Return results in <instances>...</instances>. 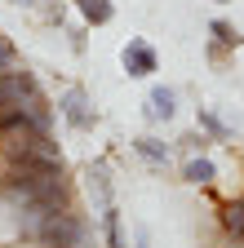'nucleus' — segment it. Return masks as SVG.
<instances>
[{"label": "nucleus", "instance_id": "obj_6", "mask_svg": "<svg viewBox=\"0 0 244 248\" xmlns=\"http://www.w3.org/2000/svg\"><path fill=\"white\" fill-rule=\"evenodd\" d=\"M129 146H133V155H138L146 169H169V160H173V146H169L164 138H156V133H142V138H133Z\"/></svg>", "mask_w": 244, "mask_h": 248}, {"label": "nucleus", "instance_id": "obj_15", "mask_svg": "<svg viewBox=\"0 0 244 248\" xmlns=\"http://www.w3.org/2000/svg\"><path fill=\"white\" fill-rule=\"evenodd\" d=\"M9 67H18V49L9 40H0V71H9Z\"/></svg>", "mask_w": 244, "mask_h": 248}, {"label": "nucleus", "instance_id": "obj_11", "mask_svg": "<svg viewBox=\"0 0 244 248\" xmlns=\"http://www.w3.org/2000/svg\"><path fill=\"white\" fill-rule=\"evenodd\" d=\"M76 14L84 27H107L115 18V0H76Z\"/></svg>", "mask_w": 244, "mask_h": 248}, {"label": "nucleus", "instance_id": "obj_19", "mask_svg": "<svg viewBox=\"0 0 244 248\" xmlns=\"http://www.w3.org/2000/svg\"><path fill=\"white\" fill-rule=\"evenodd\" d=\"M209 5H227V0H209Z\"/></svg>", "mask_w": 244, "mask_h": 248}, {"label": "nucleus", "instance_id": "obj_9", "mask_svg": "<svg viewBox=\"0 0 244 248\" xmlns=\"http://www.w3.org/2000/svg\"><path fill=\"white\" fill-rule=\"evenodd\" d=\"M209 36H213V45H209V58H213V62H222L231 49L244 45V36H240V31H235L227 18H213V22H209Z\"/></svg>", "mask_w": 244, "mask_h": 248}, {"label": "nucleus", "instance_id": "obj_14", "mask_svg": "<svg viewBox=\"0 0 244 248\" xmlns=\"http://www.w3.org/2000/svg\"><path fill=\"white\" fill-rule=\"evenodd\" d=\"M222 231H227L235 244H244V204H240V200H231V204L222 208Z\"/></svg>", "mask_w": 244, "mask_h": 248}, {"label": "nucleus", "instance_id": "obj_18", "mask_svg": "<svg viewBox=\"0 0 244 248\" xmlns=\"http://www.w3.org/2000/svg\"><path fill=\"white\" fill-rule=\"evenodd\" d=\"M9 5H22V9H36L40 0H9Z\"/></svg>", "mask_w": 244, "mask_h": 248}, {"label": "nucleus", "instance_id": "obj_3", "mask_svg": "<svg viewBox=\"0 0 244 248\" xmlns=\"http://www.w3.org/2000/svg\"><path fill=\"white\" fill-rule=\"evenodd\" d=\"M120 67H125L129 80H151L160 71V53L151 40H129L125 49H120Z\"/></svg>", "mask_w": 244, "mask_h": 248}, {"label": "nucleus", "instance_id": "obj_1", "mask_svg": "<svg viewBox=\"0 0 244 248\" xmlns=\"http://www.w3.org/2000/svg\"><path fill=\"white\" fill-rule=\"evenodd\" d=\"M40 248H94V226L80 208H63L40 226Z\"/></svg>", "mask_w": 244, "mask_h": 248}, {"label": "nucleus", "instance_id": "obj_10", "mask_svg": "<svg viewBox=\"0 0 244 248\" xmlns=\"http://www.w3.org/2000/svg\"><path fill=\"white\" fill-rule=\"evenodd\" d=\"M182 182L187 186H213L218 182V164H213L204 151H191L187 160H182Z\"/></svg>", "mask_w": 244, "mask_h": 248}, {"label": "nucleus", "instance_id": "obj_2", "mask_svg": "<svg viewBox=\"0 0 244 248\" xmlns=\"http://www.w3.org/2000/svg\"><path fill=\"white\" fill-rule=\"evenodd\" d=\"M58 115L67 120V129L76 133H89L98 124V111H94V98L80 89V84H67L63 93H58Z\"/></svg>", "mask_w": 244, "mask_h": 248}, {"label": "nucleus", "instance_id": "obj_17", "mask_svg": "<svg viewBox=\"0 0 244 248\" xmlns=\"http://www.w3.org/2000/svg\"><path fill=\"white\" fill-rule=\"evenodd\" d=\"M133 248H151V231H146V226L133 231Z\"/></svg>", "mask_w": 244, "mask_h": 248}, {"label": "nucleus", "instance_id": "obj_4", "mask_svg": "<svg viewBox=\"0 0 244 248\" xmlns=\"http://www.w3.org/2000/svg\"><path fill=\"white\" fill-rule=\"evenodd\" d=\"M142 115H146L151 124H173V115H178V89H173V84H151Z\"/></svg>", "mask_w": 244, "mask_h": 248}, {"label": "nucleus", "instance_id": "obj_12", "mask_svg": "<svg viewBox=\"0 0 244 248\" xmlns=\"http://www.w3.org/2000/svg\"><path fill=\"white\" fill-rule=\"evenodd\" d=\"M98 217H102V239H107V248H129V239H125V217H120V208H115V204H107Z\"/></svg>", "mask_w": 244, "mask_h": 248}, {"label": "nucleus", "instance_id": "obj_16", "mask_svg": "<svg viewBox=\"0 0 244 248\" xmlns=\"http://www.w3.org/2000/svg\"><path fill=\"white\" fill-rule=\"evenodd\" d=\"M67 45L76 53H84V27H67Z\"/></svg>", "mask_w": 244, "mask_h": 248}, {"label": "nucleus", "instance_id": "obj_7", "mask_svg": "<svg viewBox=\"0 0 244 248\" xmlns=\"http://www.w3.org/2000/svg\"><path fill=\"white\" fill-rule=\"evenodd\" d=\"M22 111H27V120H32L36 124V129H45V133H53V120H58V107L45 98V93H40V84L32 89V93H27V98L18 102Z\"/></svg>", "mask_w": 244, "mask_h": 248}, {"label": "nucleus", "instance_id": "obj_5", "mask_svg": "<svg viewBox=\"0 0 244 248\" xmlns=\"http://www.w3.org/2000/svg\"><path fill=\"white\" fill-rule=\"evenodd\" d=\"M36 89V76L32 71H22V67H9V71H0V111H9L18 107L27 93Z\"/></svg>", "mask_w": 244, "mask_h": 248}, {"label": "nucleus", "instance_id": "obj_13", "mask_svg": "<svg viewBox=\"0 0 244 248\" xmlns=\"http://www.w3.org/2000/svg\"><path fill=\"white\" fill-rule=\"evenodd\" d=\"M195 124H200V133L213 138V142H227V138H231V124H227L218 111H209V107H195Z\"/></svg>", "mask_w": 244, "mask_h": 248}, {"label": "nucleus", "instance_id": "obj_20", "mask_svg": "<svg viewBox=\"0 0 244 248\" xmlns=\"http://www.w3.org/2000/svg\"><path fill=\"white\" fill-rule=\"evenodd\" d=\"M240 204H244V200H240Z\"/></svg>", "mask_w": 244, "mask_h": 248}, {"label": "nucleus", "instance_id": "obj_8", "mask_svg": "<svg viewBox=\"0 0 244 248\" xmlns=\"http://www.w3.org/2000/svg\"><path fill=\"white\" fill-rule=\"evenodd\" d=\"M84 177H89V195H94L98 213H102L107 204H115V182H111V169H107L102 160L89 164V169H84Z\"/></svg>", "mask_w": 244, "mask_h": 248}]
</instances>
